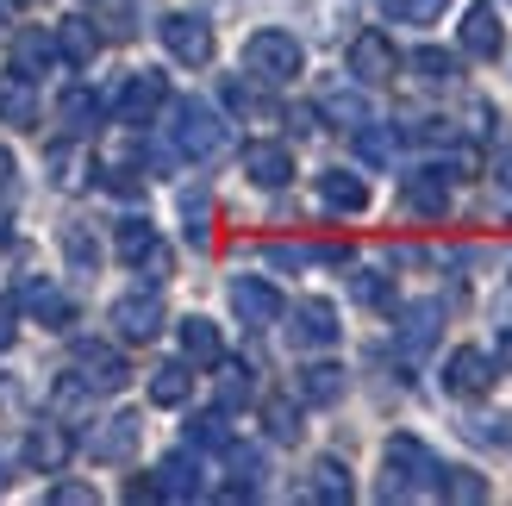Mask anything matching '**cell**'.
<instances>
[{
  "instance_id": "ee69618b",
  "label": "cell",
  "mask_w": 512,
  "mask_h": 506,
  "mask_svg": "<svg viewBox=\"0 0 512 506\" xmlns=\"http://www.w3.org/2000/svg\"><path fill=\"white\" fill-rule=\"evenodd\" d=\"M500 363L512 369V325H506V332H500Z\"/></svg>"
},
{
  "instance_id": "9a60e30c",
  "label": "cell",
  "mask_w": 512,
  "mask_h": 506,
  "mask_svg": "<svg viewBox=\"0 0 512 506\" xmlns=\"http://www.w3.org/2000/svg\"><path fill=\"white\" fill-rule=\"evenodd\" d=\"M319 200L331 213H363L369 207V182L363 175H350V169H325L319 175Z\"/></svg>"
},
{
  "instance_id": "cb8c5ba5",
  "label": "cell",
  "mask_w": 512,
  "mask_h": 506,
  "mask_svg": "<svg viewBox=\"0 0 512 506\" xmlns=\"http://www.w3.org/2000/svg\"><path fill=\"white\" fill-rule=\"evenodd\" d=\"M188 388H194L188 363H163L157 375H150V400H157V407H182V400H188Z\"/></svg>"
},
{
  "instance_id": "bcb514c9",
  "label": "cell",
  "mask_w": 512,
  "mask_h": 506,
  "mask_svg": "<svg viewBox=\"0 0 512 506\" xmlns=\"http://www.w3.org/2000/svg\"><path fill=\"white\" fill-rule=\"evenodd\" d=\"M13 182V157H7V150H0V188H7Z\"/></svg>"
},
{
  "instance_id": "ab89813d",
  "label": "cell",
  "mask_w": 512,
  "mask_h": 506,
  "mask_svg": "<svg viewBox=\"0 0 512 506\" xmlns=\"http://www.w3.org/2000/svg\"><path fill=\"white\" fill-rule=\"evenodd\" d=\"M182 213H188V238H194V244H207V213H213V207H207V194H188V200H182Z\"/></svg>"
},
{
  "instance_id": "f546056e",
  "label": "cell",
  "mask_w": 512,
  "mask_h": 506,
  "mask_svg": "<svg viewBox=\"0 0 512 506\" xmlns=\"http://www.w3.org/2000/svg\"><path fill=\"white\" fill-rule=\"evenodd\" d=\"M244 400H250V375H244L238 363H225V357H219V407H225V413H238Z\"/></svg>"
},
{
  "instance_id": "484cf974",
  "label": "cell",
  "mask_w": 512,
  "mask_h": 506,
  "mask_svg": "<svg viewBox=\"0 0 512 506\" xmlns=\"http://www.w3.org/2000/svg\"><path fill=\"white\" fill-rule=\"evenodd\" d=\"M57 50H63L69 63H88L94 50H100V38H94V25H88V19H69L63 32H57Z\"/></svg>"
},
{
  "instance_id": "9c48e42d",
  "label": "cell",
  "mask_w": 512,
  "mask_h": 506,
  "mask_svg": "<svg viewBox=\"0 0 512 506\" xmlns=\"http://www.w3.org/2000/svg\"><path fill=\"white\" fill-rule=\"evenodd\" d=\"M163 100H169V82H163L157 69H138V75H125V88H119V119L125 125H144Z\"/></svg>"
},
{
  "instance_id": "2e32d148",
  "label": "cell",
  "mask_w": 512,
  "mask_h": 506,
  "mask_svg": "<svg viewBox=\"0 0 512 506\" xmlns=\"http://www.w3.org/2000/svg\"><path fill=\"white\" fill-rule=\"evenodd\" d=\"M244 175L256 188H281V182H294V157L281 144H250L244 150Z\"/></svg>"
},
{
  "instance_id": "d4e9b609",
  "label": "cell",
  "mask_w": 512,
  "mask_h": 506,
  "mask_svg": "<svg viewBox=\"0 0 512 506\" xmlns=\"http://www.w3.org/2000/svg\"><path fill=\"white\" fill-rule=\"evenodd\" d=\"M0 119H7V125H32V119H38L32 82H0Z\"/></svg>"
},
{
  "instance_id": "f35d334b",
  "label": "cell",
  "mask_w": 512,
  "mask_h": 506,
  "mask_svg": "<svg viewBox=\"0 0 512 506\" xmlns=\"http://www.w3.org/2000/svg\"><path fill=\"white\" fill-rule=\"evenodd\" d=\"M356 150H363L369 163H388V157H394V138H388V132H369V119H363V132H356Z\"/></svg>"
},
{
  "instance_id": "e0dca14e",
  "label": "cell",
  "mask_w": 512,
  "mask_h": 506,
  "mask_svg": "<svg viewBox=\"0 0 512 506\" xmlns=\"http://www.w3.org/2000/svg\"><path fill=\"white\" fill-rule=\"evenodd\" d=\"M88 450H94V463H125L138 450V419L132 413H119V419H107L100 432L88 438Z\"/></svg>"
},
{
  "instance_id": "603a6c76",
  "label": "cell",
  "mask_w": 512,
  "mask_h": 506,
  "mask_svg": "<svg viewBox=\"0 0 512 506\" xmlns=\"http://www.w3.org/2000/svg\"><path fill=\"white\" fill-rule=\"evenodd\" d=\"M300 394L313 400V407H331V400H344V369H338V363H313V369H300Z\"/></svg>"
},
{
  "instance_id": "ac0fdd59",
  "label": "cell",
  "mask_w": 512,
  "mask_h": 506,
  "mask_svg": "<svg viewBox=\"0 0 512 506\" xmlns=\"http://www.w3.org/2000/svg\"><path fill=\"white\" fill-rule=\"evenodd\" d=\"M119 257L125 263H144V269H163L169 263L163 244H157V232H150V219H125L119 225Z\"/></svg>"
},
{
  "instance_id": "7bdbcfd3",
  "label": "cell",
  "mask_w": 512,
  "mask_h": 506,
  "mask_svg": "<svg viewBox=\"0 0 512 506\" xmlns=\"http://www.w3.org/2000/svg\"><path fill=\"white\" fill-rule=\"evenodd\" d=\"M13 344V307H0V350Z\"/></svg>"
},
{
  "instance_id": "ffe728a7",
  "label": "cell",
  "mask_w": 512,
  "mask_h": 506,
  "mask_svg": "<svg viewBox=\"0 0 512 506\" xmlns=\"http://www.w3.org/2000/svg\"><path fill=\"white\" fill-rule=\"evenodd\" d=\"M25 463L32 469H63L69 463V432L63 425H38V432L25 438Z\"/></svg>"
},
{
  "instance_id": "ba28073f",
  "label": "cell",
  "mask_w": 512,
  "mask_h": 506,
  "mask_svg": "<svg viewBox=\"0 0 512 506\" xmlns=\"http://www.w3.org/2000/svg\"><path fill=\"white\" fill-rule=\"evenodd\" d=\"M113 325H119V338H132V344L157 338L163 332V300L157 294H119L113 300Z\"/></svg>"
},
{
  "instance_id": "d6a6232c",
  "label": "cell",
  "mask_w": 512,
  "mask_h": 506,
  "mask_svg": "<svg viewBox=\"0 0 512 506\" xmlns=\"http://www.w3.org/2000/svg\"><path fill=\"white\" fill-rule=\"evenodd\" d=\"M63 257L75 263V269H94V238H88V225H69V232H63Z\"/></svg>"
},
{
  "instance_id": "7402d4cb",
  "label": "cell",
  "mask_w": 512,
  "mask_h": 506,
  "mask_svg": "<svg viewBox=\"0 0 512 506\" xmlns=\"http://www.w3.org/2000/svg\"><path fill=\"white\" fill-rule=\"evenodd\" d=\"M444 200H450L444 169H419V175H406V207H413V213H444Z\"/></svg>"
},
{
  "instance_id": "52a82bcc",
  "label": "cell",
  "mask_w": 512,
  "mask_h": 506,
  "mask_svg": "<svg viewBox=\"0 0 512 506\" xmlns=\"http://www.w3.org/2000/svg\"><path fill=\"white\" fill-rule=\"evenodd\" d=\"M438 325H444V307L438 300H413V307L400 313V357L419 363L431 344H438Z\"/></svg>"
},
{
  "instance_id": "5b68a950",
  "label": "cell",
  "mask_w": 512,
  "mask_h": 506,
  "mask_svg": "<svg viewBox=\"0 0 512 506\" xmlns=\"http://www.w3.org/2000/svg\"><path fill=\"white\" fill-rule=\"evenodd\" d=\"M75 375H82V388H94V394H113V388H125V357L113 344H75Z\"/></svg>"
},
{
  "instance_id": "f1b7e54d",
  "label": "cell",
  "mask_w": 512,
  "mask_h": 506,
  "mask_svg": "<svg viewBox=\"0 0 512 506\" xmlns=\"http://www.w3.org/2000/svg\"><path fill=\"white\" fill-rule=\"evenodd\" d=\"M313 500L344 506V500H350V469H344V463H319V469H313Z\"/></svg>"
},
{
  "instance_id": "7c38bea8",
  "label": "cell",
  "mask_w": 512,
  "mask_h": 506,
  "mask_svg": "<svg viewBox=\"0 0 512 506\" xmlns=\"http://www.w3.org/2000/svg\"><path fill=\"white\" fill-rule=\"evenodd\" d=\"M463 50L469 57H481V63H494L500 50H506V32H500V13L481 0V7H469V19H463Z\"/></svg>"
},
{
  "instance_id": "8fae6325",
  "label": "cell",
  "mask_w": 512,
  "mask_h": 506,
  "mask_svg": "<svg viewBox=\"0 0 512 506\" xmlns=\"http://www.w3.org/2000/svg\"><path fill=\"white\" fill-rule=\"evenodd\" d=\"M288 332H294V344H306V350L338 344V313H331V300H300Z\"/></svg>"
},
{
  "instance_id": "8992f818",
  "label": "cell",
  "mask_w": 512,
  "mask_h": 506,
  "mask_svg": "<svg viewBox=\"0 0 512 506\" xmlns=\"http://www.w3.org/2000/svg\"><path fill=\"white\" fill-rule=\"evenodd\" d=\"M444 388L456 394V400H475V394H488L494 388V357L488 350H456V357L444 363Z\"/></svg>"
},
{
  "instance_id": "83f0119b",
  "label": "cell",
  "mask_w": 512,
  "mask_h": 506,
  "mask_svg": "<svg viewBox=\"0 0 512 506\" xmlns=\"http://www.w3.org/2000/svg\"><path fill=\"white\" fill-rule=\"evenodd\" d=\"M438 494L469 506V500H488V482H481L475 469H444V475H438Z\"/></svg>"
},
{
  "instance_id": "6da1fadb",
  "label": "cell",
  "mask_w": 512,
  "mask_h": 506,
  "mask_svg": "<svg viewBox=\"0 0 512 506\" xmlns=\"http://www.w3.org/2000/svg\"><path fill=\"white\" fill-rule=\"evenodd\" d=\"M438 457L419 444V438H388V450H381V500H413V494H431L438 488Z\"/></svg>"
},
{
  "instance_id": "60d3db41",
  "label": "cell",
  "mask_w": 512,
  "mask_h": 506,
  "mask_svg": "<svg viewBox=\"0 0 512 506\" xmlns=\"http://www.w3.org/2000/svg\"><path fill=\"white\" fill-rule=\"evenodd\" d=\"M50 500H57V506H88V500H94V488H82V482H63V488L50 494Z\"/></svg>"
},
{
  "instance_id": "74e56055",
  "label": "cell",
  "mask_w": 512,
  "mask_h": 506,
  "mask_svg": "<svg viewBox=\"0 0 512 506\" xmlns=\"http://www.w3.org/2000/svg\"><path fill=\"white\" fill-rule=\"evenodd\" d=\"M350 288H356V300H363V307H388V300H394V294H388V282H381L375 269H363Z\"/></svg>"
},
{
  "instance_id": "d6986e66",
  "label": "cell",
  "mask_w": 512,
  "mask_h": 506,
  "mask_svg": "<svg viewBox=\"0 0 512 506\" xmlns=\"http://www.w3.org/2000/svg\"><path fill=\"white\" fill-rule=\"evenodd\" d=\"M182 357L200 363V369H213L225 357V344H219V325L213 319H182Z\"/></svg>"
},
{
  "instance_id": "836d02e7",
  "label": "cell",
  "mask_w": 512,
  "mask_h": 506,
  "mask_svg": "<svg viewBox=\"0 0 512 506\" xmlns=\"http://www.w3.org/2000/svg\"><path fill=\"white\" fill-rule=\"evenodd\" d=\"M188 438H194V444H207V450H225V444H232V432H225V413L194 419V425H188Z\"/></svg>"
},
{
  "instance_id": "f6af8a7d",
  "label": "cell",
  "mask_w": 512,
  "mask_h": 506,
  "mask_svg": "<svg viewBox=\"0 0 512 506\" xmlns=\"http://www.w3.org/2000/svg\"><path fill=\"white\" fill-rule=\"evenodd\" d=\"M7 232H13V213H7V200H0V244H7Z\"/></svg>"
},
{
  "instance_id": "5bb4252c",
  "label": "cell",
  "mask_w": 512,
  "mask_h": 506,
  "mask_svg": "<svg viewBox=\"0 0 512 506\" xmlns=\"http://www.w3.org/2000/svg\"><path fill=\"white\" fill-rule=\"evenodd\" d=\"M200 488H207V482H200V457H194V450L163 457V469H157V494L163 500H194Z\"/></svg>"
},
{
  "instance_id": "4316f807",
  "label": "cell",
  "mask_w": 512,
  "mask_h": 506,
  "mask_svg": "<svg viewBox=\"0 0 512 506\" xmlns=\"http://www.w3.org/2000/svg\"><path fill=\"white\" fill-rule=\"evenodd\" d=\"M25 307H32L44 325H69V313H75L69 300H63L57 288H44V282H32V288H25Z\"/></svg>"
},
{
  "instance_id": "8d00e7d4",
  "label": "cell",
  "mask_w": 512,
  "mask_h": 506,
  "mask_svg": "<svg viewBox=\"0 0 512 506\" xmlns=\"http://www.w3.org/2000/svg\"><path fill=\"white\" fill-rule=\"evenodd\" d=\"M325 113H331V119H344V125H363V119H369L363 94H325Z\"/></svg>"
},
{
  "instance_id": "e575fe53",
  "label": "cell",
  "mask_w": 512,
  "mask_h": 506,
  "mask_svg": "<svg viewBox=\"0 0 512 506\" xmlns=\"http://www.w3.org/2000/svg\"><path fill=\"white\" fill-rule=\"evenodd\" d=\"M269 438H281V444L300 438V413L288 407V400H269Z\"/></svg>"
},
{
  "instance_id": "7a4b0ae2",
  "label": "cell",
  "mask_w": 512,
  "mask_h": 506,
  "mask_svg": "<svg viewBox=\"0 0 512 506\" xmlns=\"http://www.w3.org/2000/svg\"><path fill=\"white\" fill-rule=\"evenodd\" d=\"M300 63H306V57H300V38H294V32H275V25L244 44V69L256 75V82H294Z\"/></svg>"
},
{
  "instance_id": "d590c367",
  "label": "cell",
  "mask_w": 512,
  "mask_h": 506,
  "mask_svg": "<svg viewBox=\"0 0 512 506\" xmlns=\"http://www.w3.org/2000/svg\"><path fill=\"white\" fill-rule=\"evenodd\" d=\"M450 7V0H388V13L394 19H413V25H425V19H438Z\"/></svg>"
},
{
  "instance_id": "3957f363",
  "label": "cell",
  "mask_w": 512,
  "mask_h": 506,
  "mask_svg": "<svg viewBox=\"0 0 512 506\" xmlns=\"http://www.w3.org/2000/svg\"><path fill=\"white\" fill-rule=\"evenodd\" d=\"M169 144H175V157H213V150L225 144V125L213 107H200V100H175V125H169Z\"/></svg>"
},
{
  "instance_id": "1f68e13d",
  "label": "cell",
  "mask_w": 512,
  "mask_h": 506,
  "mask_svg": "<svg viewBox=\"0 0 512 506\" xmlns=\"http://www.w3.org/2000/svg\"><path fill=\"white\" fill-rule=\"evenodd\" d=\"M413 69H419V82H431V88L456 82V57H444V50H419V57H413Z\"/></svg>"
},
{
  "instance_id": "b9f144b4",
  "label": "cell",
  "mask_w": 512,
  "mask_h": 506,
  "mask_svg": "<svg viewBox=\"0 0 512 506\" xmlns=\"http://www.w3.org/2000/svg\"><path fill=\"white\" fill-rule=\"evenodd\" d=\"M269 263H281V269H300V263H306V250H300V244H275V250H269Z\"/></svg>"
},
{
  "instance_id": "c3c4849f",
  "label": "cell",
  "mask_w": 512,
  "mask_h": 506,
  "mask_svg": "<svg viewBox=\"0 0 512 506\" xmlns=\"http://www.w3.org/2000/svg\"><path fill=\"white\" fill-rule=\"evenodd\" d=\"M0 488H7V475H0Z\"/></svg>"
},
{
  "instance_id": "44dd1931",
  "label": "cell",
  "mask_w": 512,
  "mask_h": 506,
  "mask_svg": "<svg viewBox=\"0 0 512 506\" xmlns=\"http://www.w3.org/2000/svg\"><path fill=\"white\" fill-rule=\"evenodd\" d=\"M50 57H57V38H50V32H25L13 44V69L25 75V82H38V75L50 69Z\"/></svg>"
},
{
  "instance_id": "277c9868",
  "label": "cell",
  "mask_w": 512,
  "mask_h": 506,
  "mask_svg": "<svg viewBox=\"0 0 512 506\" xmlns=\"http://www.w3.org/2000/svg\"><path fill=\"white\" fill-rule=\"evenodd\" d=\"M163 50H169L175 63H188V69L213 63V25L194 19V13H169L163 19Z\"/></svg>"
},
{
  "instance_id": "4fadbf2b",
  "label": "cell",
  "mask_w": 512,
  "mask_h": 506,
  "mask_svg": "<svg viewBox=\"0 0 512 506\" xmlns=\"http://www.w3.org/2000/svg\"><path fill=\"white\" fill-rule=\"evenodd\" d=\"M394 63L400 57H394V44L381 38V32H363V38L350 44V75H356V82H388Z\"/></svg>"
},
{
  "instance_id": "30bf717a",
  "label": "cell",
  "mask_w": 512,
  "mask_h": 506,
  "mask_svg": "<svg viewBox=\"0 0 512 506\" xmlns=\"http://www.w3.org/2000/svg\"><path fill=\"white\" fill-rule=\"evenodd\" d=\"M232 313H238L244 325H256V332H263V325L281 319V294L263 282V275H238V282H232Z\"/></svg>"
},
{
  "instance_id": "7dc6e473",
  "label": "cell",
  "mask_w": 512,
  "mask_h": 506,
  "mask_svg": "<svg viewBox=\"0 0 512 506\" xmlns=\"http://www.w3.org/2000/svg\"><path fill=\"white\" fill-rule=\"evenodd\" d=\"M500 182L512 188V150H506V157H500Z\"/></svg>"
},
{
  "instance_id": "4dcf8cb0",
  "label": "cell",
  "mask_w": 512,
  "mask_h": 506,
  "mask_svg": "<svg viewBox=\"0 0 512 506\" xmlns=\"http://www.w3.org/2000/svg\"><path fill=\"white\" fill-rule=\"evenodd\" d=\"M94 113H100V100H94L88 88H69V94H63V125H69V132H88Z\"/></svg>"
}]
</instances>
